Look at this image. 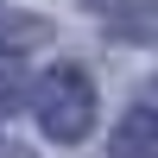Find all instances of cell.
<instances>
[{
  "mask_svg": "<svg viewBox=\"0 0 158 158\" xmlns=\"http://www.w3.org/2000/svg\"><path fill=\"white\" fill-rule=\"evenodd\" d=\"M0 158H32V146H19V139H0Z\"/></svg>",
  "mask_w": 158,
  "mask_h": 158,
  "instance_id": "8992f818",
  "label": "cell"
},
{
  "mask_svg": "<svg viewBox=\"0 0 158 158\" xmlns=\"http://www.w3.org/2000/svg\"><path fill=\"white\" fill-rule=\"evenodd\" d=\"M25 95H32V89H25V76L13 70V63H0V120H13V114L25 108Z\"/></svg>",
  "mask_w": 158,
  "mask_h": 158,
  "instance_id": "277c9868",
  "label": "cell"
},
{
  "mask_svg": "<svg viewBox=\"0 0 158 158\" xmlns=\"http://www.w3.org/2000/svg\"><path fill=\"white\" fill-rule=\"evenodd\" d=\"M120 38H152V0H127V19H114Z\"/></svg>",
  "mask_w": 158,
  "mask_h": 158,
  "instance_id": "5b68a950",
  "label": "cell"
},
{
  "mask_svg": "<svg viewBox=\"0 0 158 158\" xmlns=\"http://www.w3.org/2000/svg\"><path fill=\"white\" fill-rule=\"evenodd\" d=\"M108 158H158V114L146 108V101H139V108H127V120L114 127Z\"/></svg>",
  "mask_w": 158,
  "mask_h": 158,
  "instance_id": "7a4b0ae2",
  "label": "cell"
},
{
  "mask_svg": "<svg viewBox=\"0 0 158 158\" xmlns=\"http://www.w3.org/2000/svg\"><path fill=\"white\" fill-rule=\"evenodd\" d=\"M51 25L44 19H25V13H0V51H19V44H44Z\"/></svg>",
  "mask_w": 158,
  "mask_h": 158,
  "instance_id": "3957f363",
  "label": "cell"
},
{
  "mask_svg": "<svg viewBox=\"0 0 158 158\" xmlns=\"http://www.w3.org/2000/svg\"><path fill=\"white\" fill-rule=\"evenodd\" d=\"M32 114H38V127H44V139L76 146V139L95 133V82H89L76 63H57V70L38 76V89H32Z\"/></svg>",
  "mask_w": 158,
  "mask_h": 158,
  "instance_id": "6da1fadb",
  "label": "cell"
},
{
  "mask_svg": "<svg viewBox=\"0 0 158 158\" xmlns=\"http://www.w3.org/2000/svg\"><path fill=\"white\" fill-rule=\"evenodd\" d=\"M82 6H95V13H108V0H82Z\"/></svg>",
  "mask_w": 158,
  "mask_h": 158,
  "instance_id": "52a82bcc",
  "label": "cell"
}]
</instances>
